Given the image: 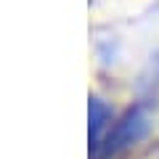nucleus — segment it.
I'll list each match as a JSON object with an SVG mask.
<instances>
[{
    "mask_svg": "<svg viewBox=\"0 0 159 159\" xmlns=\"http://www.w3.org/2000/svg\"><path fill=\"white\" fill-rule=\"evenodd\" d=\"M88 114H90V122H88V133H90V151L96 154L98 146L103 141V130H106L109 119H111V109L106 106V101L98 96H90L88 101Z\"/></svg>",
    "mask_w": 159,
    "mask_h": 159,
    "instance_id": "f03ea898",
    "label": "nucleus"
},
{
    "mask_svg": "<svg viewBox=\"0 0 159 159\" xmlns=\"http://www.w3.org/2000/svg\"><path fill=\"white\" fill-rule=\"evenodd\" d=\"M138 93L143 101H159V51L148 58L146 69L138 77Z\"/></svg>",
    "mask_w": 159,
    "mask_h": 159,
    "instance_id": "7ed1b4c3",
    "label": "nucleus"
},
{
    "mask_svg": "<svg viewBox=\"0 0 159 159\" xmlns=\"http://www.w3.org/2000/svg\"><path fill=\"white\" fill-rule=\"evenodd\" d=\"M146 133H148V114H146V106L138 103V106L127 109L117 119V125L109 130V135H103V141L98 146V151L93 154V159H109L114 154L125 151L127 146L146 138Z\"/></svg>",
    "mask_w": 159,
    "mask_h": 159,
    "instance_id": "f257e3e1",
    "label": "nucleus"
}]
</instances>
